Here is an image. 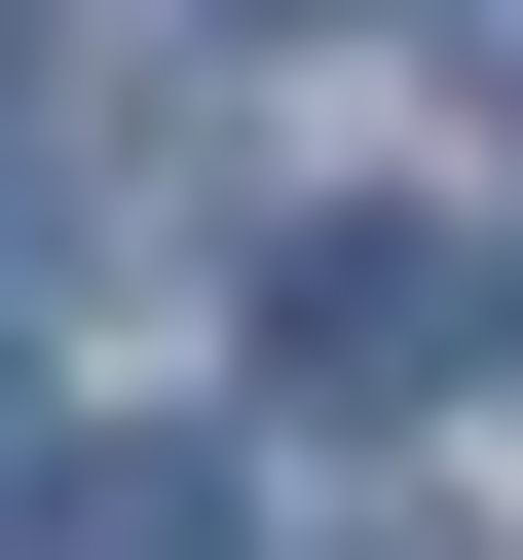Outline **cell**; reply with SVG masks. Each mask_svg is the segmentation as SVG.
Returning <instances> with one entry per match:
<instances>
[{
    "mask_svg": "<svg viewBox=\"0 0 523 560\" xmlns=\"http://www.w3.org/2000/svg\"><path fill=\"white\" fill-rule=\"evenodd\" d=\"M449 224H300V261H262V374H300V411H449Z\"/></svg>",
    "mask_w": 523,
    "mask_h": 560,
    "instance_id": "obj_1",
    "label": "cell"
},
{
    "mask_svg": "<svg viewBox=\"0 0 523 560\" xmlns=\"http://www.w3.org/2000/svg\"><path fill=\"white\" fill-rule=\"evenodd\" d=\"M449 75H486V113H523V0H449Z\"/></svg>",
    "mask_w": 523,
    "mask_h": 560,
    "instance_id": "obj_2",
    "label": "cell"
}]
</instances>
